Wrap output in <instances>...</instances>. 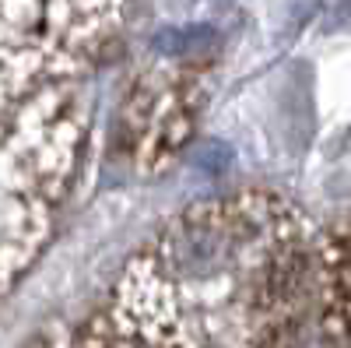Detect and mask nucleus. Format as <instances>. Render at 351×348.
Instances as JSON below:
<instances>
[{
	"instance_id": "4",
	"label": "nucleus",
	"mask_w": 351,
	"mask_h": 348,
	"mask_svg": "<svg viewBox=\"0 0 351 348\" xmlns=\"http://www.w3.org/2000/svg\"><path fill=\"white\" fill-rule=\"evenodd\" d=\"M200 89L193 74H152L134 84L127 102V144L134 148V165L144 176H155L186 148V137L197 127Z\"/></svg>"
},
{
	"instance_id": "6",
	"label": "nucleus",
	"mask_w": 351,
	"mask_h": 348,
	"mask_svg": "<svg viewBox=\"0 0 351 348\" xmlns=\"http://www.w3.org/2000/svg\"><path fill=\"white\" fill-rule=\"evenodd\" d=\"M67 345H71V338H67V341H64V345H60V348H67Z\"/></svg>"
},
{
	"instance_id": "5",
	"label": "nucleus",
	"mask_w": 351,
	"mask_h": 348,
	"mask_svg": "<svg viewBox=\"0 0 351 348\" xmlns=\"http://www.w3.org/2000/svg\"><path fill=\"white\" fill-rule=\"evenodd\" d=\"M316 348H351V215L324 225Z\"/></svg>"
},
{
	"instance_id": "2",
	"label": "nucleus",
	"mask_w": 351,
	"mask_h": 348,
	"mask_svg": "<svg viewBox=\"0 0 351 348\" xmlns=\"http://www.w3.org/2000/svg\"><path fill=\"white\" fill-rule=\"evenodd\" d=\"M84 152V109L71 81H53L4 102V288L46 250Z\"/></svg>"
},
{
	"instance_id": "1",
	"label": "nucleus",
	"mask_w": 351,
	"mask_h": 348,
	"mask_svg": "<svg viewBox=\"0 0 351 348\" xmlns=\"http://www.w3.org/2000/svg\"><path fill=\"white\" fill-rule=\"evenodd\" d=\"M324 225L274 190L183 208L99 310L109 348H316Z\"/></svg>"
},
{
	"instance_id": "3",
	"label": "nucleus",
	"mask_w": 351,
	"mask_h": 348,
	"mask_svg": "<svg viewBox=\"0 0 351 348\" xmlns=\"http://www.w3.org/2000/svg\"><path fill=\"white\" fill-rule=\"evenodd\" d=\"M127 0H4V102L53 81H74L123 21Z\"/></svg>"
}]
</instances>
